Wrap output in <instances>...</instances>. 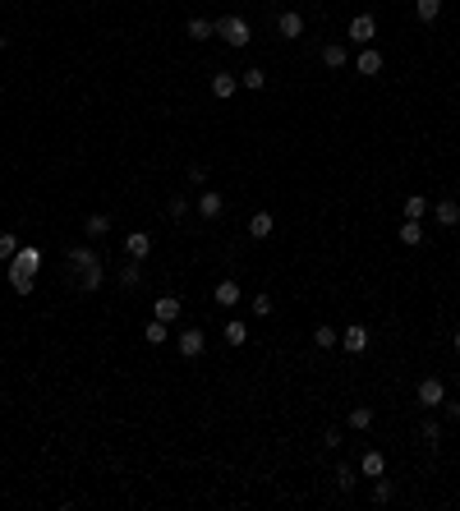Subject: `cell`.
Masks as SVG:
<instances>
[{"label": "cell", "instance_id": "obj_1", "mask_svg": "<svg viewBox=\"0 0 460 511\" xmlns=\"http://www.w3.org/2000/svg\"><path fill=\"white\" fill-rule=\"evenodd\" d=\"M65 272L78 281V290H83V295H97V290H102V281H106L102 253H97L92 244H74V249L65 253Z\"/></svg>", "mask_w": 460, "mask_h": 511}, {"label": "cell", "instance_id": "obj_2", "mask_svg": "<svg viewBox=\"0 0 460 511\" xmlns=\"http://www.w3.org/2000/svg\"><path fill=\"white\" fill-rule=\"evenodd\" d=\"M217 37H221V42H230L235 46V51H240V46H249V19H240V14H221L217 19Z\"/></svg>", "mask_w": 460, "mask_h": 511}, {"label": "cell", "instance_id": "obj_3", "mask_svg": "<svg viewBox=\"0 0 460 511\" xmlns=\"http://www.w3.org/2000/svg\"><path fill=\"white\" fill-rule=\"evenodd\" d=\"M346 37L355 46H373L378 42V19L373 14H355V19H350V28H346Z\"/></svg>", "mask_w": 460, "mask_h": 511}, {"label": "cell", "instance_id": "obj_4", "mask_svg": "<svg viewBox=\"0 0 460 511\" xmlns=\"http://www.w3.org/2000/svg\"><path fill=\"white\" fill-rule=\"evenodd\" d=\"M414 401H419L424 410H437V406L446 401V382H442V378H424V382L414 387Z\"/></svg>", "mask_w": 460, "mask_h": 511}, {"label": "cell", "instance_id": "obj_5", "mask_svg": "<svg viewBox=\"0 0 460 511\" xmlns=\"http://www.w3.org/2000/svg\"><path fill=\"white\" fill-rule=\"evenodd\" d=\"M175 350H180L184 359H198L203 350H208V337H203L198 327H184V332H175Z\"/></svg>", "mask_w": 460, "mask_h": 511}, {"label": "cell", "instance_id": "obj_6", "mask_svg": "<svg viewBox=\"0 0 460 511\" xmlns=\"http://www.w3.org/2000/svg\"><path fill=\"white\" fill-rule=\"evenodd\" d=\"M42 249H33V244H18V253L14 258H9V268L14 272H28V277H37V272H42Z\"/></svg>", "mask_w": 460, "mask_h": 511}, {"label": "cell", "instance_id": "obj_7", "mask_svg": "<svg viewBox=\"0 0 460 511\" xmlns=\"http://www.w3.org/2000/svg\"><path fill=\"white\" fill-rule=\"evenodd\" d=\"M341 350H346V355H364L368 350V327L364 322H350V327L341 332Z\"/></svg>", "mask_w": 460, "mask_h": 511}, {"label": "cell", "instance_id": "obj_8", "mask_svg": "<svg viewBox=\"0 0 460 511\" xmlns=\"http://www.w3.org/2000/svg\"><path fill=\"white\" fill-rule=\"evenodd\" d=\"M180 313H184V304H180V295H156L152 300V318H161V322H180Z\"/></svg>", "mask_w": 460, "mask_h": 511}, {"label": "cell", "instance_id": "obj_9", "mask_svg": "<svg viewBox=\"0 0 460 511\" xmlns=\"http://www.w3.org/2000/svg\"><path fill=\"white\" fill-rule=\"evenodd\" d=\"M148 253H152V235L148 231H129L124 235V258L129 263H143Z\"/></svg>", "mask_w": 460, "mask_h": 511}, {"label": "cell", "instance_id": "obj_10", "mask_svg": "<svg viewBox=\"0 0 460 511\" xmlns=\"http://www.w3.org/2000/svg\"><path fill=\"white\" fill-rule=\"evenodd\" d=\"M277 33L286 37V42L304 37V14H299V9H281V19H277Z\"/></svg>", "mask_w": 460, "mask_h": 511}, {"label": "cell", "instance_id": "obj_11", "mask_svg": "<svg viewBox=\"0 0 460 511\" xmlns=\"http://www.w3.org/2000/svg\"><path fill=\"white\" fill-rule=\"evenodd\" d=\"M212 300L221 304V309H235V304L244 300V290H240V281L235 277H226V281H217V286H212Z\"/></svg>", "mask_w": 460, "mask_h": 511}, {"label": "cell", "instance_id": "obj_12", "mask_svg": "<svg viewBox=\"0 0 460 511\" xmlns=\"http://www.w3.org/2000/svg\"><path fill=\"white\" fill-rule=\"evenodd\" d=\"M193 212H198L203 221H217L221 212H226V199H221L217 189H208V194H198V208H193Z\"/></svg>", "mask_w": 460, "mask_h": 511}, {"label": "cell", "instance_id": "obj_13", "mask_svg": "<svg viewBox=\"0 0 460 511\" xmlns=\"http://www.w3.org/2000/svg\"><path fill=\"white\" fill-rule=\"evenodd\" d=\"M355 70H359V74H368V78H378V74H383V51H378V46H359Z\"/></svg>", "mask_w": 460, "mask_h": 511}, {"label": "cell", "instance_id": "obj_14", "mask_svg": "<svg viewBox=\"0 0 460 511\" xmlns=\"http://www.w3.org/2000/svg\"><path fill=\"white\" fill-rule=\"evenodd\" d=\"M359 475H364V479H378V475H387V456H383L378 447H368L364 456H359Z\"/></svg>", "mask_w": 460, "mask_h": 511}, {"label": "cell", "instance_id": "obj_15", "mask_svg": "<svg viewBox=\"0 0 460 511\" xmlns=\"http://www.w3.org/2000/svg\"><path fill=\"white\" fill-rule=\"evenodd\" d=\"M235 93H240V74H212V97L230 102Z\"/></svg>", "mask_w": 460, "mask_h": 511}, {"label": "cell", "instance_id": "obj_16", "mask_svg": "<svg viewBox=\"0 0 460 511\" xmlns=\"http://www.w3.org/2000/svg\"><path fill=\"white\" fill-rule=\"evenodd\" d=\"M83 235H87V240L111 235V217H106V212H87V217H83Z\"/></svg>", "mask_w": 460, "mask_h": 511}, {"label": "cell", "instance_id": "obj_17", "mask_svg": "<svg viewBox=\"0 0 460 511\" xmlns=\"http://www.w3.org/2000/svg\"><path fill=\"white\" fill-rule=\"evenodd\" d=\"M272 231H277V217H272V212H253L249 217V240H267Z\"/></svg>", "mask_w": 460, "mask_h": 511}, {"label": "cell", "instance_id": "obj_18", "mask_svg": "<svg viewBox=\"0 0 460 511\" xmlns=\"http://www.w3.org/2000/svg\"><path fill=\"white\" fill-rule=\"evenodd\" d=\"M184 33H189L193 42H208V37H217V19H203V14H193Z\"/></svg>", "mask_w": 460, "mask_h": 511}, {"label": "cell", "instance_id": "obj_19", "mask_svg": "<svg viewBox=\"0 0 460 511\" xmlns=\"http://www.w3.org/2000/svg\"><path fill=\"white\" fill-rule=\"evenodd\" d=\"M400 212H405V217H410V221H424V217H428V212H433V203H428V199H424V194H410V199H405V203H400Z\"/></svg>", "mask_w": 460, "mask_h": 511}, {"label": "cell", "instance_id": "obj_20", "mask_svg": "<svg viewBox=\"0 0 460 511\" xmlns=\"http://www.w3.org/2000/svg\"><path fill=\"white\" fill-rule=\"evenodd\" d=\"M322 65H327V70H346V65H350V51H346L341 42H327V46H322Z\"/></svg>", "mask_w": 460, "mask_h": 511}, {"label": "cell", "instance_id": "obj_21", "mask_svg": "<svg viewBox=\"0 0 460 511\" xmlns=\"http://www.w3.org/2000/svg\"><path fill=\"white\" fill-rule=\"evenodd\" d=\"M331 479H336V488H341V493H355V484H359L364 475H359V465H346V460H341Z\"/></svg>", "mask_w": 460, "mask_h": 511}, {"label": "cell", "instance_id": "obj_22", "mask_svg": "<svg viewBox=\"0 0 460 511\" xmlns=\"http://www.w3.org/2000/svg\"><path fill=\"white\" fill-rule=\"evenodd\" d=\"M433 217L451 231V226H460V203H451V199H442V203H433Z\"/></svg>", "mask_w": 460, "mask_h": 511}, {"label": "cell", "instance_id": "obj_23", "mask_svg": "<svg viewBox=\"0 0 460 511\" xmlns=\"http://www.w3.org/2000/svg\"><path fill=\"white\" fill-rule=\"evenodd\" d=\"M396 235H400V244H410V249H419V244H424V221H410V217H405V221H400V231H396Z\"/></svg>", "mask_w": 460, "mask_h": 511}, {"label": "cell", "instance_id": "obj_24", "mask_svg": "<svg viewBox=\"0 0 460 511\" xmlns=\"http://www.w3.org/2000/svg\"><path fill=\"white\" fill-rule=\"evenodd\" d=\"M143 341H148V346H166V341H171V322L152 318L148 327H143Z\"/></svg>", "mask_w": 460, "mask_h": 511}, {"label": "cell", "instance_id": "obj_25", "mask_svg": "<svg viewBox=\"0 0 460 511\" xmlns=\"http://www.w3.org/2000/svg\"><path fill=\"white\" fill-rule=\"evenodd\" d=\"M221 337H226V346H244V341H249V322H240V318H226V327H221Z\"/></svg>", "mask_w": 460, "mask_h": 511}, {"label": "cell", "instance_id": "obj_26", "mask_svg": "<svg viewBox=\"0 0 460 511\" xmlns=\"http://www.w3.org/2000/svg\"><path fill=\"white\" fill-rule=\"evenodd\" d=\"M373 419H378L373 406H355V410H350V428H359V433H364V428H373Z\"/></svg>", "mask_w": 460, "mask_h": 511}, {"label": "cell", "instance_id": "obj_27", "mask_svg": "<svg viewBox=\"0 0 460 511\" xmlns=\"http://www.w3.org/2000/svg\"><path fill=\"white\" fill-rule=\"evenodd\" d=\"M313 341H318L322 350H331V346H341V332L331 327V322H318V327H313Z\"/></svg>", "mask_w": 460, "mask_h": 511}, {"label": "cell", "instance_id": "obj_28", "mask_svg": "<svg viewBox=\"0 0 460 511\" xmlns=\"http://www.w3.org/2000/svg\"><path fill=\"white\" fill-rule=\"evenodd\" d=\"M391 497H396V484H391L387 475H378V479H373V502H378V507H387Z\"/></svg>", "mask_w": 460, "mask_h": 511}, {"label": "cell", "instance_id": "obj_29", "mask_svg": "<svg viewBox=\"0 0 460 511\" xmlns=\"http://www.w3.org/2000/svg\"><path fill=\"white\" fill-rule=\"evenodd\" d=\"M414 14H419V23H433L442 14V0H414Z\"/></svg>", "mask_w": 460, "mask_h": 511}, {"label": "cell", "instance_id": "obj_30", "mask_svg": "<svg viewBox=\"0 0 460 511\" xmlns=\"http://www.w3.org/2000/svg\"><path fill=\"white\" fill-rule=\"evenodd\" d=\"M120 286H124V290H139V286H143L139 263H124V268H120Z\"/></svg>", "mask_w": 460, "mask_h": 511}, {"label": "cell", "instance_id": "obj_31", "mask_svg": "<svg viewBox=\"0 0 460 511\" xmlns=\"http://www.w3.org/2000/svg\"><path fill=\"white\" fill-rule=\"evenodd\" d=\"M18 253V235L14 231H0V263H9Z\"/></svg>", "mask_w": 460, "mask_h": 511}, {"label": "cell", "instance_id": "obj_32", "mask_svg": "<svg viewBox=\"0 0 460 511\" xmlns=\"http://www.w3.org/2000/svg\"><path fill=\"white\" fill-rule=\"evenodd\" d=\"M9 286H14L18 295H33V286H37V277H28V272H14V268H9Z\"/></svg>", "mask_w": 460, "mask_h": 511}, {"label": "cell", "instance_id": "obj_33", "mask_svg": "<svg viewBox=\"0 0 460 511\" xmlns=\"http://www.w3.org/2000/svg\"><path fill=\"white\" fill-rule=\"evenodd\" d=\"M419 438H424L428 447H437V442H442V424H437V419H424V424H419Z\"/></svg>", "mask_w": 460, "mask_h": 511}, {"label": "cell", "instance_id": "obj_34", "mask_svg": "<svg viewBox=\"0 0 460 511\" xmlns=\"http://www.w3.org/2000/svg\"><path fill=\"white\" fill-rule=\"evenodd\" d=\"M240 83H244V88H253V93H262V88H267V74L253 65V70H244V74H240Z\"/></svg>", "mask_w": 460, "mask_h": 511}, {"label": "cell", "instance_id": "obj_35", "mask_svg": "<svg viewBox=\"0 0 460 511\" xmlns=\"http://www.w3.org/2000/svg\"><path fill=\"white\" fill-rule=\"evenodd\" d=\"M166 217H171V221H184V217H189V199H180V194H175V199L166 203Z\"/></svg>", "mask_w": 460, "mask_h": 511}, {"label": "cell", "instance_id": "obj_36", "mask_svg": "<svg viewBox=\"0 0 460 511\" xmlns=\"http://www.w3.org/2000/svg\"><path fill=\"white\" fill-rule=\"evenodd\" d=\"M249 309H253V318H267V313L277 309V304H272V295H253V300H249Z\"/></svg>", "mask_w": 460, "mask_h": 511}, {"label": "cell", "instance_id": "obj_37", "mask_svg": "<svg viewBox=\"0 0 460 511\" xmlns=\"http://www.w3.org/2000/svg\"><path fill=\"white\" fill-rule=\"evenodd\" d=\"M189 184H208V166H203V162L189 166Z\"/></svg>", "mask_w": 460, "mask_h": 511}, {"label": "cell", "instance_id": "obj_38", "mask_svg": "<svg viewBox=\"0 0 460 511\" xmlns=\"http://www.w3.org/2000/svg\"><path fill=\"white\" fill-rule=\"evenodd\" d=\"M322 447L336 451V447H341V428H327V433H322Z\"/></svg>", "mask_w": 460, "mask_h": 511}, {"label": "cell", "instance_id": "obj_39", "mask_svg": "<svg viewBox=\"0 0 460 511\" xmlns=\"http://www.w3.org/2000/svg\"><path fill=\"white\" fill-rule=\"evenodd\" d=\"M442 410H446V415H451V419H460V401H451V406H446V401H442Z\"/></svg>", "mask_w": 460, "mask_h": 511}, {"label": "cell", "instance_id": "obj_40", "mask_svg": "<svg viewBox=\"0 0 460 511\" xmlns=\"http://www.w3.org/2000/svg\"><path fill=\"white\" fill-rule=\"evenodd\" d=\"M451 346H456V350H460V327H456V332H451Z\"/></svg>", "mask_w": 460, "mask_h": 511}, {"label": "cell", "instance_id": "obj_41", "mask_svg": "<svg viewBox=\"0 0 460 511\" xmlns=\"http://www.w3.org/2000/svg\"><path fill=\"white\" fill-rule=\"evenodd\" d=\"M0 51H5V33H0Z\"/></svg>", "mask_w": 460, "mask_h": 511}, {"label": "cell", "instance_id": "obj_42", "mask_svg": "<svg viewBox=\"0 0 460 511\" xmlns=\"http://www.w3.org/2000/svg\"><path fill=\"white\" fill-rule=\"evenodd\" d=\"M456 387H460V373H456Z\"/></svg>", "mask_w": 460, "mask_h": 511}, {"label": "cell", "instance_id": "obj_43", "mask_svg": "<svg viewBox=\"0 0 460 511\" xmlns=\"http://www.w3.org/2000/svg\"><path fill=\"white\" fill-rule=\"evenodd\" d=\"M272 5H281V0H272Z\"/></svg>", "mask_w": 460, "mask_h": 511}]
</instances>
